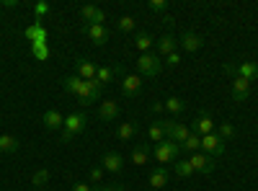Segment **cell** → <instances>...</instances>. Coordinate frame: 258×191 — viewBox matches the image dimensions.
I'll return each mask as SVG.
<instances>
[{
  "label": "cell",
  "instance_id": "obj_38",
  "mask_svg": "<svg viewBox=\"0 0 258 191\" xmlns=\"http://www.w3.org/2000/svg\"><path fill=\"white\" fill-rule=\"evenodd\" d=\"M178 62H181V54H178V52H173V54H168V57H165V65H170V68H176Z\"/></svg>",
  "mask_w": 258,
  "mask_h": 191
},
{
  "label": "cell",
  "instance_id": "obj_30",
  "mask_svg": "<svg viewBox=\"0 0 258 191\" xmlns=\"http://www.w3.org/2000/svg\"><path fill=\"white\" fill-rule=\"evenodd\" d=\"M135 26H137V21H135L132 16H121V18L116 21V29H119V31H124V34L135 31Z\"/></svg>",
  "mask_w": 258,
  "mask_h": 191
},
{
  "label": "cell",
  "instance_id": "obj_20",
  "mask_svg": "<svg viewBox=\"0 0 258 191\" xmlns=\"http://www.w3.org/2000/svg\"><path fill=\"white\" fill-rule=\"evenodd\" d=\"M235 73H238L240 78H245V80H258V65L255 62H240L238 68H235Z\"/></svg>",
  "mask_w": 258,
  "mask_h": 191
},
{
  "label": "cell",
  "instance_id": "obj_42",
  "mask_svg": "<svg viewBox=\"0 0 258 191\" xmlns=\"http://www.w3.org/2000/svg\"><path fill=\"white\" fill-rule=\"evenodd\" d=\"M163 109H165V106H163V103H153V111H155V114H160Z\"/></svg>",
  "mask_w": 258,
  "mask_h": 191
},
{
  "label": "cell",
  "instance_id": "obj_32",
  "mask_svg": "<svg viewBox=\"0 0 258 191\" xmlns=\"http://www.w3.org/2000/svg\"><path fill=\"white\" fill-rule=\"evenodd\" d=\"M173 171H176V176L186 178V176H191V173H194V168H191V163H188V160H178V163L173 165Z\"/></svg>",
  "mask_w": 258,
  "mask_h": 191
},
{
  "label": "cell",
  "instance_id": "obj_24",
  "mask_svg": "<svg viewBox=\"0 0 258 191\" xmlns=\"http://www.w3.org/2000/svg\"><path fill=\"white\" fill-rule=\"evenodd\" d=\"M135 132H137V124H135V121H124V124H119L116 137L126 142V140H132V137H135Z\"/></svg>",
  "mask_w": 258,
  "mask_h": 191
},
{
  "label": "cell",
  "instance_id": "obj_26",
  "mask_svg": "<svg viewBox=\"0 0 258 191\" xmlns=\"http://www.w3.org/2000/svg\"><path fill=\"white\" fill-rule=\"evenodd\" d=\"M114 75H116L114 68H98V73H96V83L103 88L106 83H111V80H114Z\"/></svg>",
  "mask_w": 258,
  "mask_h": 191
},
{
  "label": "cell",
  "instance_id": "obj_23",
  "mask_svg": "<svg viewBox=\"0 0 258 191\" xmlns=\"http://www.w3.org/2000/svg\"><path fill=\"white\" fill-rule=\"evenodd\" d=\"M153 44H155V41H153V36H150V34H145V31H140V34L135 36V47H137L142 54H147Z\"/></svg>",
  "mask_w": 258,
  "mask_h": 191
},
{
  "label": "cell",
  "instance_id": "obj_2",
  "mask_svg": "<svg viewBox=\"0 0 258 191\" xmlns=\"http://www.w3.org/2000/svg\"><path fill=\"white\" fill-rule=\"evenodd\" d=\"M178 153H181V145H176L173 140H163L160 145H155V150H153V155H155V160L158 163H170V160H176L178 158Z\"/></svg>",
  "mask_w": 258,
  "mask_h": 191
},
{
  "label": "cell",
  "instance_id": "obj_12",
  "mask_svg": "<svg viewBox=\"0 0 258 191\" xmlns=\"http://www.w3.org/2000/svg\"><path fill=\"white\" fill-rule=\"evenodd\" d=\"M214 126H217V124L212 121V116L202 114L197 121L191 124V132H194V135H199V137H207V135H212V132H214Z\"/></svg>",
  "mask_w": 258,
  "mask_h": 191
},
{
  "label": "cell",
  "instance_id": "obj_27",
  "mask_svg": "<svg viewBox=\"0 0 258 191\" xmlns=\"http://www.w3.org/2000/svg\"><path fill=\"white\" fill-rule=\"evenodd\" d=\"M147 137H150V142H155V145H160V142L165 140V130L160 126V121L150 124V132H147Z\"/></svg>",
  "mask_w": 258,
  "mask_h": 191
},
{
  "label": "cell",
  "instance_id": "obj_6",
  "mask_svg": "<svg viewBox=\"0 0 258 191\" xmlns=\"http://www.w3.org/2000/svg\"><path fill=\"white\" fill-rule=\"evenodd\" d=\"M188 163H191V168H194V173H204V176H209V173L214 171V158L204 155L202 150H199V153H191Z\"/></svg>",
  "mask_w": 258,
  "mask_h": 191
},
{
  "label": "cell",
  "instance_id": "obj_16",
  "mask_svg": "<svg viewBox=\"0 0 258 191\" xmlns=\"http://www.w3.org/2000/svg\"><path fill=\"white\" fill-rule=\"evenodd\" d=\"M80 16L85 21H91V24H98V26H103V21H106V13L98 6H83L80 8Z\"/></svg>",
  "mask_w": 258,
  "mask_h": 191
},
{
  "label": "cell",
  "instance_id": "obj_9",
  "mask_svg": "<svg viewBox=\"0 0 258 191\" xmlns=\"http://www.w3.org/2000/svg\"><path fill=\"white\" fill-rule=\"evenodd\" d=\"M142 91V75H124L121 78V93L129 96V98H135L140 96Z\"/></svg>",
  "mask_w": 258,
  "mask_h": 191
},
{
  "label": "cell",
  "instance_id": "obj_41",
  "mask_svg": "<svg viewBox=\"0 0 258 191\" xmlns=\"http://www.w3.org/2000/svg\"><path fill=\"white\" fill-rule=\"evenodd\" d=\"M18 3H16V0H3V8H16Z\"/></svg>",
  "mask_w": 258,
  "mask_h": 191
},
{
  "label": "cell",
  "instance_id": "obj_1",
  "mask_svg": "<svg viewBox=\"0 0 258 191\" xmlns=\"http://www.w3.org/2000/svg\"><path fill=\"white\" fill-rule=\"evenodd\" d=\"M85 126H88V116H85L83 111L70 114L68 119H64V124H62V140L68 142V140L78 137L80 132H85Z\"/></svg>",
  "mask_w": 258,
  "mask_h": 191
},
{
  "label": "cell",
  "instance_id": "obj_28",
  "mask_svg": "<svg viewBox=\"0 0 258 191\" xmlns=\"http://www.w3.org/2000/svg\"><path fill=\"white\" fill-rule=\"evenodd\" d=\"M181 150H188V153H199V150H202V137L191 132V135H188V140L181 145Z\"/></svg>",
  "mask_w": 258,
  "mask_h": 191
},
{
  "label": "cell",
  "instance_id": "obj_15",
  "mask_svg": "<svg viewBox=\"0 0 258 191\" xmlns=\"http://www.w3.org/2000/svg\"><path fill=\"white\" fill-rule=\"evenodd\" d=\"M202 44H204V41H202V36L199 34H191V31H186L183 36H181V49L183 52H199L202 49Z\"/></svg>",
  "mask_w": 258,
  "mask_h": 191
},
{
  "label": "cell",
  "instance_id": "obj_17",
  "mask_svg": "<svg viewBox=\"0 0 258 191\" xmlns=\"http://www.w3.org/2000/svg\"><path fill=\"white\" fill-rule=\"evenodd\" d=\"M98 116H101V121H114L119 116V103L116 101H103L101 109H98Z\"/></svg>",
  "mask_w": 258,
  "mask_h": 191
},
{
  "label": "cell",
  "instance_id": "obj_8",
  "mask_svg": "<svg viewBox=\"0 0 258 191\" xmlns=\"http://www.w3.org/2000/svg\"><path fill=\"white\" fill-rule=\"evenodd\" d=\"M24 36L31 41V44H47V29H44V24H41V21H34V24H29L26 31H24Z\"/></svg>",
  "mask_w": 258,
  "mask_h": 191
},
{
  "label": "cell",
  "instance_id": "obj_35",
  "mask_svg": "<svg viewBox=\"0 0 258 191\" xmlns=\"http://www.w3.org/2000/svg\"><path fill=\"white\" fill-rule=\"evenodd\" d=\"M222 140H230V137H235V126L230 124V121H222L220 124V132H217Z\"/></svg>",
  "mask_w": 258,
  "mask_h": 191
},
{
  "label": "cell",
  "instance_id": "obj_5",
  "mask_svg": "<svg viewBox=\"0 0 258 191\" xmlns=\"http://www.w3.org/2000/svg\"><path fill=\"white\" fill-rule=\"evenodd\" d=\"M202 153L209 155V158H220V155L225 153V140H222L217 132L202 137Z\"/></svg>",
  "mask_w": 258,
  "mask_h": 191
},
{
  "label": "cell",
  "instance_id": "obj_34",
  "mask_svg": "<svg viewBox=\"0 0 258 191\" xmlns=\"http://www.w3.org/2000/svg\"><path fill=\"white\" fill-rule=\"evenodd\" d=\"M47 181H49V171H47V168H41V171H36V173H34V178H31V183H34L36 188H39V186H44Z\"/></svg>",
  "mask_w": 258,
  "mask_h": 191
},
{
  "label": "cell",
  "instance_id": "obj_33",
  "mask_svg": "<svg viewBox=\"0 0 258 191\" xmlns=\"http://www.w3.org/2000/svg\"><path fill=\"white\" fill-rule=\"evenodd\" d=\"M47 13H49V3H47V0H39V3L34 6V16H36V21H44Z\"/></svg>",
  "mask_w": 258,
  "mask_h": 191
},
{
  "label": "cell",
  "instance_id": "obj_7",
  "mask_svg": "<svg viewBox=\"0 0 258 191\" xmlns=\"http://www.w3.org/2000/svg\"><path fill=\"white\" fill-rule=\"evenodd\" d=\"M83 34L88 36L96 47H101V44L109 41V31H106V26H98V24H85L83 26Z\"/></svg>",
  "mask_w": 258,
  "mask_h": 191
},
{
  "label": "cell",
  "instance_id": "obj_37",
  "mask_svg": "<svg viewBox=\"0 0 258 191\" xmlns=\"http://www.w3.org/2000/svg\"><path fill=\"white\" fill-rule=\"evenodd\" d=\"M91 181L101 186V181H103V168H93V171H91Z\"/></svg>",
  "mask_w": 258,
  "mask_h": 191
},
{
  "label": "cell",
  "instance_id": "obj_36",
  "mask_svg": "<svg viewBox=\"0 0 258 191\" xmlns=\"http://www.w3.org/2000/svg\"><path fill=\"white\" fill-rule=\"evenodd\" d=\"M165 3H163V0H150V11H153V13H165Z\"/></svg>",
  "mask_w": 258,
  "mask_h": 191
},
{
  "label": "cell",
  "instance_id": "obj_31",
  "mask_svg": "<svg viewBox=\"0 0 258 191\" xmlns=\"http://www.w3.org/2000/svg\"><path fill=\"white\" fill-rule=\"evenodd\" d=\"M31 54L36 59H41V62H47L52 52H49V44H31Z\"/></svg>",
  "mask_w": 258,
  "mask_h": 191
},
{
  "label": "cell",
  "instance_id": "obj_25",
  "mask_svg": "<svg viewBox=\"0 0 258 191\" xmlns=\"http://www.w3.org/2000/svg\"><path fill=\"white\" fill-rule=\"evenodd\" d=\"M163 106H165V111H170V114H183L186 111V103L181 98H176V96H170L168 101H163Z\"/></svg>",
  "mask_w": 258,
  "mask_h": 191
},
{
  "label": "cell",
  "instance_id": "obj_11",
  "mask_svg": "<svg viewBox=\"0 0 258 191\" xmlns=\"http://www.w3.org/2000/svg\"><path fill=\"white\" fill-rule=\"evenodd\" d=\"M248 96H250V80L235 75V78H232V98H235V101H245Z\"/></svg>",
  "mask_w": 258,
  "mask_h": 191
},
{
  "label": "cell",
  "instance_id": "obj_3",
  "mask_svg": "<svg viewBox=\"0 0 258 191\" xmlns=\"http://www.w3.org/2000/svg\"><path fill=\"white\" fill-rule=\"evenodd\" d=\"M160 68H163V62H160V57H158V54H153V52L140 54V59H137V70H140V75L155 78V75L160 73Z\"/></svg>",
  "mask_w": 258,
  "mask_h": 191
},
{
  "label": "cell",
  "instance_id": "obj_39",
  "mask_svg": "<svg viewBox=\"0 0 258 191\" xmlns=\"http://www.w3.org/2000/svg\"><path fill=\"white\" fill-rule=\"evenodd\" d=\"M73 191H93V186L85 181H78V183H73Z\"/></svg>",
  "mask_w": 258,
  "mask_h": 191
},
{
  "label": "cell",
  "instance_id": "obj_19",
  "mask_svg": "<svg viewBox=\"0 0 258 191\" xmlns=\"http://www.w3.org/2000/svg\"><path fill=\"white\" fill-rule=\"evenodd\" d=\"M41 121H44V126H47V130H62V124H64V116H62L59 111L49 109V111H44V116H41Z\"/></svg>",
  "mask_w": 258,
  "mask_h": 191
},
{
  "label": "cell",
  "instance_id": "obj_29",
  "mask_svg": "<svg viewBox=\"0 0 258 191\" xmlns=\"http://www.w3.org/2000/svg\"><path fill=\"white\" fill-rule=\"evenodd\" d=\"M80 86H83V80H80L78 75H68V78H64V91H68V93H73V96H78V91H80Z\"/></svg>",
  "mask_w": 258,
  "mask_h": 191
},
{
  "label": "cell",
  "instance_id": "obj_21",
  "mask_svg": "<svg viewBox=\"0 0 258 191\" xmlns=\"http://www.w3.org/2000/svg\"><path fill=\"white\" fill-rule=\"evenodd\" d=\"M150 160V147L147 145H137L132 150V165H145Z\"/></svg>",
  "mask_w": 258,
  "mask_h": 191
},
{
  "label": "cell",
  "instance_id": "obj_18",
  "mask_svg": "<svg viewBox=\"0 0 258 191\" xmlns=\"http://www.w3.org/2000/svg\"><path fill=\"white\" fill-rule=\"evenodd\" d=\"M176 36L173 34H165V36H160L158 39V54H163V57H168V54H173L176 52Z\"/></svg>",
  "mask_w": 258,
  "mask_h": 191
},
{
  "label": "cell",
  "instance_id": "obj_13",
  "mask_svg": "<svg viewBox=\"0 0 258 191\" xmlns=\"http://www.w3.org/2000/svg\"><path fill=\"white\" fill-rule=\"evenodd\" d=\"M101 168H103V171H109V173H121L124 158H121L119 153H106L103 160H101Z\"/></svg>",
  "mask_w": 258,
  "mask_h": 191
},
{
  "label": "cell",
  "instance_id": "obj_14",
  "mask_svg": "<svg viewBox=\"0 0 258 191\" xmlns=\"http://www.w3.org/2000/svg\"><path fill=\"white\" fill-rule=\"evenodd\" d=\"M75 65H78V78H80V80H96L98 68L93 65L91 59H83V57H78V59H75Z\"/></svg>",
  "mask_w": 258,
  "mask_h": 191
},
{
  "label": "cell",
  "instance_id": "obj_4",
  "mask_svg": "<svg viewBox=\"0 0 258 191\" xmlns=\"http://www.w3.org/2000/svg\"><path fill=\"white\" fill-rule=\"evenodd\" d=\"M78 103L80 106H88V103H93V101H98L101 98V86L96 80H83V86H80V91H78Z\"/></svg>",
  "mask_w": 258,
  "mask_h": 191
},
{
  "label": "cell",
  "instance_id": "obj_40",
  "mask_svg": "<svg viewBox=\"0 0 258 191\" xmlns=\"http://www.w3.org/2000/svg\"><path fill=\"white\" fill-rule=\"evenodd\" d=\"M96 191H124L121 183H109V186H98Z\"/></svg>",
  "mask_w": 258,
  "mask_h": 191
},
{
  "label": "cell",
  "instance_id": "obj_22",
  "mask_svg": "<svg viewBox=\"0 0 258 191\" xmlns=\"http://www.w3.org/2000/svg\"><path fill=\"white\" fill-rule=\"evenodd\" d=\"M21 147V142L13 135H0V153H16Z\"/></svg>",
  "mask_w": 258,
  "mask_h": 191
},
{
  "label": "cell",
  "instance_id": "obj_10",
  "mask_svg": "<svg viewBox=\"0 0 258 191\" xmlns=\"http://www.w3.org/2000/svg\"><path fill=\"white\" fill-rule=\"evenodd\" d=\"M147 183H150V188H153V191H160V188L168 183V168H165V165H158V168H153V171H150V178H147Z\"/></svg>",
  "mask_w": 258,
  "mask_h": 191
}]
</instances>
